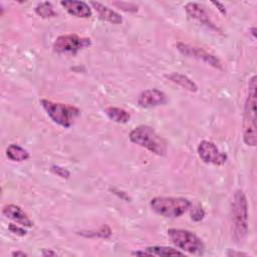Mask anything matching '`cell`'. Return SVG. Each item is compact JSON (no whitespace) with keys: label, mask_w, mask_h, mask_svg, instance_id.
<instances>
[{"label":"cell","mask_w":257,"mask_h":257,"mask_svg":"<svg viewBox=\"0 0 257 257\" xmlns=\"http://www.w3.org/2000/svg\"><path fill=\"white\" fill-rule=\"evenodd\" d=\"M232 237L238 244L243 243L248 234V203L245 194L237 190L231 204Z\"/></svg>","instance_id":"obj_1"},{"label":"cell","mask_w":257,"mask_h":257,"mask_svg":"<svg viewBox=\"0 0 257 257\" xmlns=\"http://www.w3.org/2000/svg\"><path fill=\"white\" fill-rule=\"evenodd\" d=\"M248 95L244 105L243 113V140L249 147H255L256 135V75L249 79Z\"/></svg>","instance_id":"obj_2"},{"label":"cell","mask_w":257,"mask_h":257,"mask_svg":"<svg viewBox=\"0 0 257 257\" xmlns=\"http://www.w3.org/2000/svg\"><path fill=\"white\" fill-rule=\"evenodd\" d=\"M130 141L148 151L158 155L164 156L168 150L166 140L161 137L152 126L139 125L130 133Z\"/></svg>","instance_id":"obj_3"},{"label":"cell","mask_w":257,"mask_h":257,"mask_svg":"<svg viewBox=\"0 0 257 257\" xmlns=\"http://www.w3.org/2000/svg\"><path fill=\"white\" fill-rule=\"evenodd\" d=\"M150 206L163 217L179 218L192 207V203L183 197H155L151 200Z\"/></svg>","instance_id":"obj_4"},{"label":"cell","mask_w":257,"mask_h":257,"mask_svg":"<svg viewBox=\"0 0 257 257\" xmlns=\"http://www.w3.org/2000/svg\"><path fill=\"white\" fill-rule=\"evenodd\" d=\"M40 103L51 120L62 127H70L79 114V109L73 105L40 99Z\"/></svg>","instance_id":"obj_5"},{"label":"cell","mask_w":257,"mask_h":257,"mask_svg":"<svg viewBox=\"0 0 257 257\" xmlns=\"http://www.w3.org/2000/svg\"><path fill=\"white\" fill-rule=\"evenodd\" d=\"M168 236L172 243L179 249L194 255L204 254L205 245L195 233L189 230L171 228L168 230Z\"/></svg>","instance_id":"obj_6"},{"label":"cell","mask_w":257,"mask_h":257,"mask_svg":"<svg viewBox=\"0 0 257 257\" xmlns=\"http://www.w3.org/2000/svg\"><path fill=\"white\" fill-rule=\"evenodd\" d=\"M91 43L87 37H80L76 34L60 35L53 43V49L57 53L75 54L79 50L89 46Z\"/></svg>","instance_id":"obj_7"},{"label":"cell","mask_w":257,"mask_h":257,"mask_svg":"<svg viewBox=\"0 0 257 257\" xmlns=\"http://www.w3.org/2000/svg\"><path fill=\"white\" fill-rule=\"evenodd\" d=\"M197 152L199 158L206 164L222 166L227 161V155L221 152L218 147L210 141L204 140L200 142Z\"/></svg>","instance_id":"obj_8"},{"label":"cell","mask_w":257,"mask_h":257,"mask_svg":"<svg viewBox=\"0 0 257 257\" xmlns=\"http://www.w3.org/2000/svg\"><path fill=\"white\" fill-rule=\"evenodd\" d=\"M176 47L185 56L202 60L203 62H205L217 69H222V64H221L220 60L215 55L209 53L208 51H206L203 48L193 46V45H190V44H187L184 42H178L176 44Z\"/></svg>","instance_id":"obj_9"},{"label":"cell","mask_w":257,"mask_h":257,"mask_svg":"<svg viewBox=\"0 0 257 257\" xmlns=\"http://www.w3.org/2000/svg\"><path fill=\"white\" fill-rule=\"evenodd\" d=\"M166 101L167 95L157 88L146 89L138 96V104L143 108L156 107L164 104Z\"/></svg>","instance_id":"obj_10"},{"label":"cell","mask_w":257,"mask_h":257,"mask_svg":"<svg viewBox=\"0 0 257 257\" xmlns=\"http://www.w3.org/2000/svg\"><path fill=\"white\" fill-rule=\"evenodd\" d=\"M185 10L187 12V14L195 19L198 20L199 22H201L203 25L207 26L210 29H213L215 31H220V29L215 25V23L210 19L208 13L206 12V10L204 9V7L202 5H200L199 3L196 2H189L185 5Z\"/></svg>","instance_id":"obj_11"},{"label":"cell","mask_w":257,"mask_h":257,"mask_svg":"<svg viewBox=\"0 0 257 257\" xmlns=\"http://www.w3.org/2000/svg\"><path fill=\"white\" fill-rule=\"evenodd\" d=\"M2 213L5 217L8 219L20 224L24 227H32L33 222L28 217V215L17 205L14 204H8L3 207Z\"/></svg>","instance_id":"obj_12"},{"label":"cell","mask_w":257,"mask_h":257,"mask_svg":"<svg viewBox=\"0 0 257 257\" xmlns=\"http://www.w3.org/2000/svg\"><path fill=\"white\" fill-rule=\"evenodd\" d=\"M60 5L72 16L77 18H89L91 16V9L83 1L66 0L60 1Z\"/></svg>","instance_id":"obj_13"},{"label":"cell","mask_w":257,"mask_h":257,"mask_svg":"<svg viewBox=\"0 0 257 257\" xmlns=\"http://www.w3.org/2000/svg\"><path fill=\"white\" fill-rule=\"evenodd\" d=\"M91 6L94 8V10L97 12L98 17L106 22L112 23V24H120L122 22V17L112 9L108 8L107 6L101 4L100 2H90Z\"/></svg>","instance_id":"obj_14"},{"label":"cell","mask_w":257,"mask_h":257,"mask_svg":"<svg viewBox=\"0 0 257 257\" xmlns=\"http://www.w3.org/2000/svg\"><path fill=\"white\" fill-rule=\"evenodd\" d=\"M167 77L172 82L176 83L177 85H179L191 92H196L198 90L197 84L191 78H189L187 75H184V74L178 73V72H173V73L167 75Z\"/></svg>","instance_id":"obj_15"},{"label":"cell","mask_w":257,"mask_h":257,"mask_svg":"<svg viewBox=\"0 0 257 257\" xmlns=\"http://www.w3.org/2000/svg\"><path fill=\"white\" fill-rule=\"evenodd\" d=\"M104 113L110 120L116 123H126L131 118V114L125 109L115 106H108L104 108Z\"/></svg>","instance_id":"obj_16"},{"label":"cell","mask_w":257,"mask_h":257,"mask_svg":"<svg viewBox=\"0 0 257 257\" xmlns=\"http://www.w3.org/2000/svg\"><path fill=\"white\" fill-rule=\"evenodd\" d=\"M6 156L13 162H23L29 158V153L22 147L12 144L6 149Z\"/></svg>","instance_id":"obj_17"},{"label":"cell","mask_w":257,"mask_h":257,"mask_svg":"<svg viewBox=\"0 0 257 257\" xmlns=\"http://www.w3.org/2000/svg\"><path fill=\"white\" fill-rule=\"evenodd\" d=\"M152 256H184V253L168 246H149L146 248Z\"/></svg>","instance_id":"obj_18"},{"label":"cell","mask_w":257,"mask_h":257,"mask_svg":"<svg viewBox=\"0 0 257 257\" xmlns=\"http://www.w3.org/2000/svg\"><path fill=\"white\" fill-rule=\"evenodd\" d=\"M35 13L42 18H51L56 16V12L54 11L52 4L47 1L38 3L35 7Z\"/></svg>","instance_id":"obj_19"},{"label":"cell","mask_w":257,"mask_h":257,"mask_svg":"<svg viewBox=\"0 0 257 257\" xmlns=\"http://www.w3.org/2000/svg\"><path fill=\"white\" fill-rule=\"evenodd\" d=\"M80 235L84 237H89V238H109L111 235V230L108 225H103L101 226L97 231H86V232H79Z\"/></svg>","instance_id":"obj_20"},{"label":"cell","mask_w":257,"mask_h":257,"mask_svg":"<svg viewBox=\"0 0 257 257\" xmlns=\"http://www.w3.org/2000/svg\"><path fill=\"white\" fill-rule=\"evenodd\" d=\"M205 216V212L204 210L202 209L201 206H196V207H193L192 209V212H191V217H192V220L194 221H201Z\"/></svg>","instance_id":"obj_21"},{"label":"cell","mask_w":257,"mask_h":257,"mask_svg":"<svg viewBox=\"0 0 257 257\" xmlns=\"http://www.w3.org/2000/svg\"><path fill=\"white\" fill-rule=\"evenodd\" d=\"M51 171L55 174V175H57L58 177H60V178H62V179H68L69 178V176H70V173L66 170V169H64V168H61V167H59V166H52L51 167Z\"/></svg>","instance_id":"obj_22"},{"label":"cell","mask_w":257,"mask_h":257,"mask_svg":"<svg viewBox=\"0 0 257 257\" xmlns=\"http://www.w3.org/2000/svg\"><path fill=\"white\" fill-rule=\"evenodd\" d=\"M8 230L13 233V234H16L18 236H24L27 234V231L25 229H23L22 227H19L18 225H15V224H9L8 225Z\"/></svg>","instance_id":"obj_23"},{"label":"cell","mask_w":257,"mask_h":257,"mask_svg":"<svg viewBox=\"0 0 257 257\" xmlns=\"http://www.w3.org/2000/svg\"><path fill=\"white\" fill-rule=\"evenodd\" d=\"M132 255H134V256H152V254L149 251H147L146 249L134 251V252H132Z\"/></svg>","instance_id":"obj_24"},{"label":"cell","mask_w":257,"mask_h":257,"mask_svg":"<svg viewBox=\"0 0 257 257\" xmlns=\"http://www.w3.org/2000/svg\"><path fill=\"white\" fill-rule=\"evenodd\" d=\"M41 254H42V256H44V257H47V256H57V253L54 252V251L51 250V249H42Z\"/></svg>","instance_id":"obj_25"},{"label":"cell","mask_w":257,"mask_h":257,"mask_svg":"<svg viewBox=\"0 0 257 257\" xmlns=\"http://www.w3.org/2000/svg\"><path fill=\"white\" fill-rule=\"evenodd\" d=\"M212 4H213V5H215V6L218 8V10H219L222 14H224V15L226 14L225 6H224L222 3H220V2H214V1H213V2H212Z\"/></svg>","instance_id":"obj_26"},{"label":"cell","mask_w":257,"mask_h":257,"mask_svg":"<svg viewBox=\"0 0 257 257\" xmlns=\"http://www.w3.org/2000/svg\"><path fill=\"white\" fill-rule=\"evenodd\" d=\"M227 255L228 256H247V254L246 253H243V252H237V251H228V253H227Z\"/></svg>","instance_id":"obj_27"},{"label":"cell","mask_w":257,"mask_h":257,"mask_svg":"<svg viewBox=\"0 0 257 257\" xmlns=\"http://www.w3.org/2000/svg\"><path fill=\"white\" fill-rule=\"evenodd\" d=\"M11 255H12V256H16V257H18V256H22V257H24V256H28V254H27V253H25V252H23V251H20V250L12 252V253H11Z\"/></svg>","instance_id":"obj_28"},{"label":"cell","mask_w":257,"mask_h":257,"mask_svg":"<svg viewBox=\"0 0 257 257\" xmlns=\"http://www.w3.org/2000/svg\"><path fill=\"white\" fill-rule=\"evenodd\" d=\"M251 33H252L253 37L255 38V37H256V28H255V27H252V28H251Z\"/></svg>","instance_id":"obj_29"}]
</instances>
